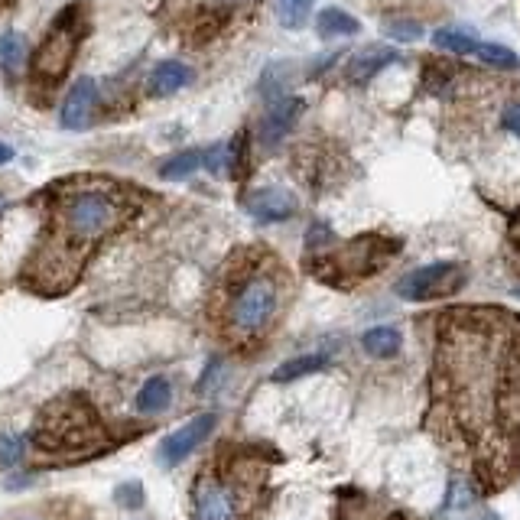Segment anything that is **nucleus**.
Wrapping results in <instances>:
<instances>
[{"label":"nucleus","mask_w":520,"mask_h":520,"mask_svg":"<svg viewBox=\"0 0 520 520\" xmlns=\"http://www.w3.org/2000/svg\"><path fill=\"white\" fill-rule=\"evenodd\" d=\"M124 199L104 182H75L62 199H52L43 244L36 247L26 277L36 290H65L101 238L121 225Z\"/></svg>","instance_id":"f257e3e1"},{"label":"nucleus","mask_w":520,"mask_h":520,"mask_svg":"<svg viewBox=\"0 0 520 520\" xmlns=\"http://www.w3.org/2000/svg\"><path fill=\"white\" fill-rule=\"evenodd\" d=\"M280 312V280L270 270H251L247 277L228 293L225 306V329L231 338L251 342V338L264 335L270 322Z\"/></svg>","instance_id":"f03ea898"},{"label":"nucleus","mask_w":520,"mask_h":520,"mask_svg":"<svg viewBox=\"0 0 520 520\" xmlns=\"http://www.w3.org/2000/svg\"><path fill=\"white\" fill-rule=\"evenodd\" d=\"M85 36V23L82 17H75V7L65 10L62 17L49 26V33L39 43V52L33 59V75L36 82H56V78L69 69V62L75 56L78 43Z\"/></svg>","instance_id":"7ed1b4c3"},{"label":"nucleus","mask_w":520,"mask_h":520,"mask_svg":"<svg viewBox=\"0 0 520 520\" xmlns=\"http://www.w3.org/2000/svg\"><path fill=\"white\" fill-rule=\"evenodd\" d=\"M98 439V426L91 413L69 403H56L36 426V446L39 449H75L91 446Z\"/></svg>","instance_id":"20e7f679"},{"label":"nucleus","mask_w":520,"mask_h":520,"mask_svg":"<svg viewBox=\"0 0 520 520\" xmlns=\"http://www.w3.org/2000/svg\"><path fill=\"white\" fill-rule=\"evenodd\" d=\"M251 0H176V17L182 33L192 43H205L208 36H215L228 17L244 10Z\"/></svg>","instance_id":"39448f33"},{"label":"nucleus","mask_w":520,"mask_h":520,"mask_svg":"<svg viewBox=\"0 0 520 520\" xmlns=\"http://www.w3.org/2000/svg\"><path fill=\"white\" fill-rule=\"evenodd\" d=\"M465 283V270L459 264H449V260H439V264L416 267L397 283V296L410 299V303H423V299H439L452 296Z\"/></svg>","instance_id":"423d86ee"},{"label":"nucleus","mask_w":520,"mask_h":520,"mask_svg":"<svg viewBox=\"0 0 520 520\" xmlns=\"http://www.w3.org/2000/svg\"><path fill=\"white\" fill-rule=\"evenodd\" d=\"M192 507H195V520H238L241 517L238 494L218 478H202L199 485H195Z\"/></svg>","instance_id":"0eeeda50"},{"label":"nucleus","mask_w":520,"mask_h":520,"mask_svg":"<svg viewBox=\"0 0 520 520\" xmlns=\"http://www.w3.org/2000/svg\"><path fill=\"white\" fill-rule=\"evenodd\" d=\"M95 101H98L95 78H78V82L65 91L62 127L65 130H85V127H91V117H95Z\"/></svg>","instance_id":"6e6552de"},{"label":"nucleus","mask_w":520,"mask_h":520,"mask_svg":"<svg viewBox=\"0 0 520 520\" xmlns=\"http://www.w3.org/2000/svg\"><path fill=\"white\" fill-rule=\"evenodd\" d=\"M212 429H215V413L195 416L192 423H186L182 429H176V433L163 442V449H160L163 462H166V465H179L182 459H186V455H192L195 449H199V442H205Z\"/></svg>","instance_id":"1a4fd4ad"},{"label":"nucleus","mask_w":520,"mask_h":520,"mask_svg":"<svg viewBox=\"0 0 520 520\" xmlns=\"http://www.w3.org/2000/svg\"><path fill=\"white\" fill-rule=\"evenodd\" d=\"M244 208L251 212V218L264 221V225H273V221H286L296 215V199L286 189L267 186V189H254L247 195Z\"/></svg>","instance_id":"9d476101"},{"label":"nucleus","mask_w":520,"mask_h":520,"mask_svg":"<svg viewBox=\"0 0 520 520\" xmlns=\"http://www.w3.org/2000/svg\"><path fill=\"white\" fill-rule=\"evenodd\" d=\"M299 111H303V101L296 98H280L273 108L264 114V121H260V143L264 147H273V143H280L286 134L293 130Z\"/></svg>","instance_id":"9b49d317"},{"label":"nucleus","mask_w":520,"mask_h":520,"mask_svg":"<svg viewBox=\"0 0 520 520\" xmlns=\"http://www.w3.org/2000/svg\"><path fill=\"white\" fill-rule=\"evenodd\" d=\"M186 85H189V69L182 62H160L147 78V91L153 98L176 95V91Z\"/></svg>","instance_id":"f8f14e48"},{"label":"nucleus","mask_w":520,"mask_h":520,"mask_svg":"<svg viewBox=\"0 0 520 520\" xmlns=\"http://www.w3.org/2000/svg\"><path fill=\"white\" fill-rule=\"evenodd\" d=\"M390 62H397V52H394V49H387V46L368 49V52H361V56L351 59L348 78H351V82H368L371 75H377L381 69H387Z\"/></svg>","instance_id":"ddd939ff"},{"label":"nucleus","mask_w":520,"mask_h":520,"mask_svg":"<svg viewBox=\"0 0 520 520\" xmlns=\"http://www.w3.org/2000/svg\"><path fill=\"white\" fill-rule=\"evenodd\" d=\"M400 342H403V338H400V332L394 329V325H374V329H368V332H364V338H361L364 351H368V355H374V358L397 355Z\"/></svg>","instance_id":"4468645a"},{"label":"nucleus","mask_w":520,"mask_h":520,"mask_svg":"<svg viewBox=\"0 0 520 520\" xmlns=\"http://www.w3.org/2000/svg\"><path fill=\"white\" fill-rule=\"evenodd\" d=\"M316 30L322 39H338V36H355L358 33V20L351 17V13L338 10V7H329L319 13L316 20Z\"/></svg>","instance_id":"2eb2a0df"},{"label":"nucleus","mask_w":520,"mask_h":520,"mask_svg":"<svg viewBox=\"0 0 520 520\" xmlns=\"http://www.w3.org/2000/svg\"><path fill=\"white\" fill-rule=\"evenodd\" d=\"M169 397H173V387H169L166 377H150L137 394V410L140 413H160L169 407Z\"/></svg>","instance_id":"dca6fc26"},{"label":"nucleus","mask_w":520,"mask_h":520,"mask_svg":"<svg viewBox=\"0 0 520 520\" xmlns=\"http://www.w3.org/2000/svg\"><path fill=\"white\" fill-rule=\"evenodd\" d=\"M325 364H329V358H325V355H303V358H293V361H286V364H280L277 371H273V381H277V384H290V381H299V377H306V374L322 371Z\"/></svg>","instance_id":"f3484780"},{"label":"nucleus","mask_w":520,"mask_h":520,"mask_svg":"<svg viewBox=\"0 0 520 520\" xmlns=\"http://www.w3.org/2000/svg\"><path fill=\"white\" fill-rule=\"evenodd\" d=\"M202 166V153L199 150H186V153H176L160 166L163 179H189L192 173H199Z\"/></svg>","instance_id":"a211bd4d"},{"label":"nucleus","mask_w":520,"mask_h":520,"mask_svg":"<svg viewBox=\"0 0 520 520\" xmlns=\"http://www.w3.org/2000/svg\"><path fill=\"white\" fill-rule=\"evenodd\" d=\"M312 0H277V20L286 30H303L309 20Z\"/></svg>","instance_id":"6ab92c4d"},{"label":"nucleus","mask_w":520,"mask_h":520,"mask_svg":"<svg viewBox=\"0 0 520 520\" xmlns=\"http://www.w3.org/2000/svg\"><path fill=\"white\" fill-rule=\"evenodd\" d=\"M472 56H478L485 65H494V69H517V52H511L501 43H478Z\"/></svg>","instance_id":"aec40b11"},{"label":"nucleus","mask_w":520,"mask_h":520,"mask_svg":"<svg viewBox=\"0 0 520 520\" xmlns=\"http://www.w3.org/2000/svg\"><path fill=\"white\" fill-rule=\"evenodd\" d=\"M23 62H26V43H23V36H17V33H4V36H0V65H4L7 72H17V69H23Z\"/></svg>","instance_id":"412c9836"},{"label":"nucleus","mask_w":520,"mask_h":520,"mask_svg":"<svg viewBox=\"0 0 520 520\" xmlns=\"http://www.w3.org/2000/svg\"><path fill=\"white\" fill-rule=\"evenodd\" d=\"M433 39H436V46H439V49L459 52V56H472L475 46H478V39L465 36V33H459V30H439Z\"/></svg>","instance_id":"4be33fe9"},{"label":"nucleus","mask_w":520,"mask_h":520,"mask_svg":"<svg viewBox=\"0 0 520 520\" xmlns=\"http://www.w3.org/2000/svg\"><path fill=\"white\" fill-rule=\"evenodd\" d=\"M384 33L394 39V43H413V39L423 36V26L416 20H407V17H397V20H387L384 23Z\"/></svg>","instance_id":"5701e85b"},{"label":"nucleus","mask_w":520,"mask_h":520,"mask_svg":"<svg viewBox=\"0 0 520 520\" xmlns=\"http://www.w3.org/2000/svg\"><path fill=\"white\" fill-rule=\"evenodd\" d=\"M20 452H23L20 439H13V436H0V462H4V465H13V462L20 459Z\"/></svg>","instance_id":"b1692460"},{"label":"nucleus","mask_w":520,"mask_h":520,"mask_svg":"<svg viewBox=\"0 0 520 520\" xmlns=\"http://www.w3.org/2000/svg\"><path fill=\"white\" fill-rule=\"evenodd\" d=\"M504 127L511 130L514 137H520V104H511V108L504 111Z\"/></svg>","instance_id":"393cba45"},{"label":"nucleus","mask_w":520,"mask_h":520,"mask_svg":"<svg viewBox=\"0 0 520 520\" xmlns=\"http://www.w3.org/2000/svg\"><path fill=\"white\" fill-rule=\"evenodd\" d=\"M137 494H140V485H124L121 491H117V498H121L127 507H137V504H140Z\"/></svg>","instance_id":"a878e982"},{"label":"nucleus","mask_w":520,"mask_h":520,"mask_svg":"<svg viewBox=\"0 0 520 520\" xmlns=\"http://www.w3.org/2000/svg\"><path fill=\"white\" fill-rule=\"evenodd\" d=\"M13 160V150L7 147V143L4 140H0V166H7Z\"/></svg>","instance_id":"bb28decb"},{"label":"nucleus","mask_w":520,"mask_h":520,"mask_svg":"<svg viewBox=\"0 0 520 520\" xmlns=\"http://www.w3.org/2000/svg\"><path fill=\"white\" fill-rule=\"evenodd\" d=\"M0 205H4V202H0Z\"/></svg>","instance_id":"cd10ccee"}]
</instances>
